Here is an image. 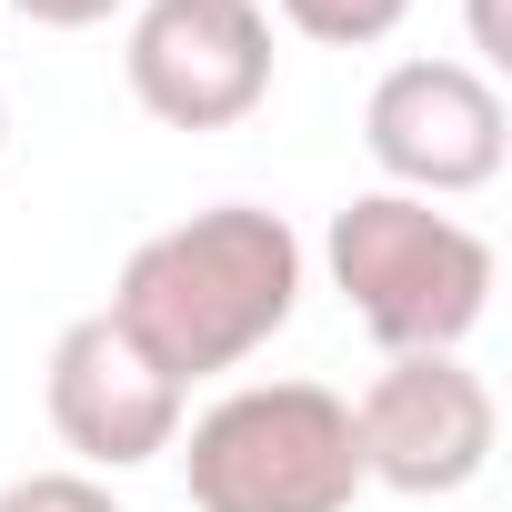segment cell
I'll list each match as a JSON object with an SVG mask.
<instances>
[{"label": "cell", "instance_id": "5b68a950", "mask_svg": "<svg viewBox=\"0 0 512 512\" xmlns=\"http://www.w3.org/2000/svg\"><path fill=\"white\" fill-rule=\"evenodd\" d=\"M362 151L382 171V191H412V201H462V191H492L502 181V151H512V111L492 91V71L472 61H392L362 101Z\"/></svg>", "mask_w": 512, "mask_h": 512}, {"label": "cell", "instance_id": "52a82bcc", "mask_svg": "<svg viewBox=\"0 0 512 512\" xmlns=\"http://www.w3.org/2000/svg\"><path fill=\"white\" fill-rule=\"evenodd\" d=\"M181 402H191V392H181L151 352H131L111 312L61 322V342H51V362H41V412H51L71 472H101V482L161 462V452L181 442Z\"/></svg>", "mask_w": 512, "mask_h": 512}, {"label": "cell", "instance_id": "8fae6325", "mask_svg": "<svg viewBox=\"0 0 512 512\" xmlns=\"http://www.w3.org/2000/svg\"><path fill=\"white\" fill-rule=\"evenodd\" d=\"M492 61H512V41H502V0H472V71H492Z\"/></svg>", "mask_w": 512, "mask_h": 512}, {"label": "cell", "instance_id": "ba28073f", "mask_svg": "<svg viewBox=\"0 0 512 512\" xmlns=\"http://www.w3.org/2000/svg\"><path fill=\"white\" fill-rule=\"evenodd\" d=\"M282 21L302 41H332V51H372L412 21V0H282Z\"/></svg>", "mask_w": 512, "mask_h": 512}, {"label": "cell", "instance_id": "30bf717a", "mask_svg": "<svg viewBox=\"0 0 512 512\" xmlns=\"http://www.w3.org/2000/svg\"><path fill=\"white\" fill-rule=\"evenodd\" d=\"M11 11H21L31 31H101L121 0H11Z\"/></svg>", "mask_w": 512, "mask_h": 512}, {"label": "cell", "instance_id": "8992f818", "mask_svg": "<svg viewBox=\"0 0 512 512\" xmlns=\"http://www.w3.org/2000/svg\"><path fill=\"white\" fill-rule=\"evenodd\" d=\"M121 71L161 131H231L272 101V11L262 0H141Z\"/></svg>", "mask_w": 512, "mask_h": 512}, {"label": "cell", "instance_id": "7a4b0ae2", "mask_svg": "<svg viewBox=\"0 0 512 512\" xmlns=\"http://www.w3.org/2000/svg\"><path fill=\"white\" fill-rule=\"evenodd\" d=\"M322 262L382 352H462L502 282L492 241L462 211L412 201V191H352L322 231Z\"/></svg>", "mask_w": 512, "mask_h": 512}, {"label": "cell", "instance_id": "6da1fadb", "mask_svg": "<svg viewBox=\"0 0 512 512\" xmlns=\"http://www.w3.org/2000/svg\"><path fill=\"white\" fill-rule=\"evenodd\" d=\"M302 231L262 201H211L191 221H161L131 241V262L111 282V322L131 352H151L181 392L221 382L262 352L302 312Z\"/></svg>", "mask_w": 512, "mask_h": 512}, {"label": "cell", "instance_id": "7c38bea8", "mask_svg": "<svg viewBox=\"0 0 512 512\" xmlns=\"http://www.w3.org/2000/svg\"><path fill=\"white\" fill-rule=\"evenodd\" d=\"M0 151H11V91H0Z\"/></svg>", "mask_w": 512, "mask_h": 512}, {"label": "cell", "instance_id": "9c48e42d", "mask_svg": "<svg viewBox=\"0 0 512 512\" xmlns=\"http://www.w3.org/2000/svg\"><path fill=\"white\" fill-rule=\"evenodd\" d=\"M0 512H121V492L101 472L51 462V472H11V482H0Z\"/></svg>", "mask_w": 512, "mask_h": 512}, {"label": "cell", "instance_id": "277c9868", "mask_svg": "<svg viewBox=\"0 0 512 512\" xmlns=\"http://www.w3.org/2000/svg\"><path fill=\"white\" fill-rule=\"evenodd\" d=\"M352 442H362V482L402 502H442L492 472L502 402L462 352H382V372L352 402Z\"/></svg>", "mask_w": 512, "mask_h": 512}, {"label": "cell", "instance_id": "3957f363", "mask_svg": "<svg viewBox=\"0 0 512 512\" xmlns=\"http://www.w3.org/2000/svg\"><path fill=\"white\" fill-rule=\"evenodd\" d=\"M171 452L201 512H352L362 502V442L332 382H231Z\"/></svg>", "mask_w": 512, "mask_h": 512}]
</instances>
